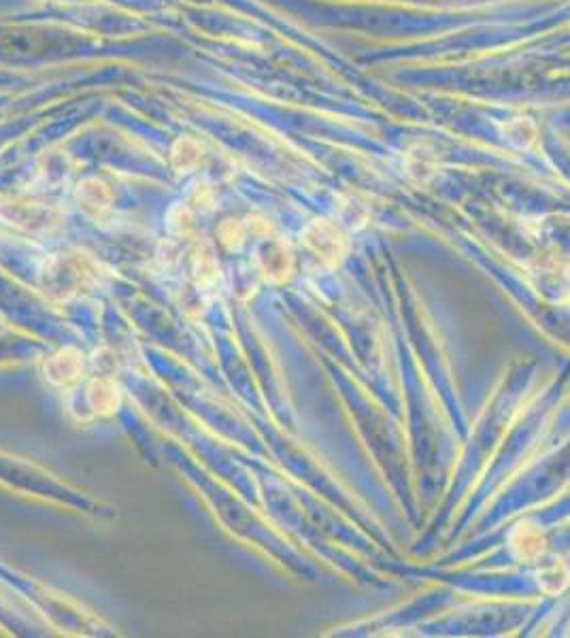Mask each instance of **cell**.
I'll return each instance as SVG.
<instances>
[{"label": "cell", "instance_id": "6da1fadb", "mask_svg": "<svg viewBox=\"0 0 570 638\" xmlns=\"http://www.w3.org/2000/svg\"><path fill=\"white\" fill-rule=\"evenodd\" d=\"M328 232H330V226L317 222L307 234V243L313 249V254H317V258H320L326 264H330V266H334V264H339L345 258L347 241H345V237H341L339 230L332 234L330 241H326Z\"/></svg>", "mask_w": 570, "mask_h": 638}, {"label": "cell", "instance_id": "7a4b0ae2", "mask_svg": "<svg viewBox=\"0 0 570 638\" xmlns=\"http://www.w3.org/2000/svg\"><path fill=\"white\" fill-rule=\"evenodd\" d=\"M511 549L519 560H526V562L539 560L545 553V534L530 524L517 526L511 532Z\"/></svg>", "mask_w": 570, "mask_h": 638}, {"label": "cell", "instance_id": "3957f363", "mask_svg": "<svg viewBox=\"0 0 570 638\" xmlns=\"http://www.w3.org/2000/svg\"><path fill=\"white\" fill-rule=\"evenodd\" d=\"M568 585V568L562 562H553L539 573V587L545 594H560Z\"/></svg>", "mask_w": 570, "mask_h": 638}]
</instances>
